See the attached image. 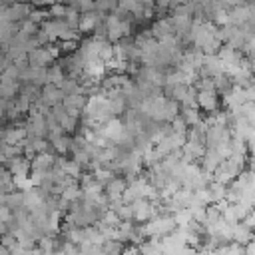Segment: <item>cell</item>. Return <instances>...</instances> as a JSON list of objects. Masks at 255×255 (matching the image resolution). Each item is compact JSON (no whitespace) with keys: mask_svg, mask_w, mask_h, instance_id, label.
Wrapping results in <instances>:
<instances>
[{"mask_svg":"<svg viewBox=\"0 0 255 255\" xmlns=\"http://www.w3.org/2000/svg\"><path fill=\"white\" fill-rule=\"evenodd\" d=\"M131 209H133V221L135 223H143V221H149L151 217H155L159 213L157 205L147 199V197H139L131 203Z\"/></svg>","mask_w":255,"mask_h":255,"instance_id":"cell-1","label":"cell"},{"mask_svg":"<svg viewBox=\"0 0 255 255\" xmlns=\"http://www.w3.org/2000/svg\"><path fill=\"white\" fill-rule=\"evenodd\" d=\"M199 76H209V78H217L221 74H225V64L217 54H205L201 68L197 70Z\"/></svg>","mask_w":255,"mask_h":255,"instance_id":"cell-2","label":"cell"},{"mask_svg":"<svg viewBox=\"0 0 255 255\" xmlns=\"http://www.w3.org/2000/svg\"><path fill=\"white\" fill-rule=\"evenodd\" d=\"M197 106L203 112H215L221 108V100L219 94L215 90H197Z\"/></svg>","mask_w":255,"mask_h":255,"instance_id":"cell-3","label":"cell"},{"mask_svg":"<svg viewBox=\"0 0 255 255\" xmlns=\"http://www.w3.org/2000/svg\"><path fill=\"white\" fill-rule=\"evenodd\" d=\"M54 60H56V56L50 52L48 44H46V46H38V48H34V50L28 52V62H30V66L48 68L50 64H54Z\"/></svg>","mask_w":255,"mask_h":255,"instance_id":"cell-4","label":"cell"},{"mask_svg":"<svg viewBox=\"0 0 255 255\" xmlns=\"http://www.w3.org/2000/svg\"><path fill=\"white\" fill-rule=\"evenodd\" d=\"M108 14H102V12H98V10H90V12H82L80 14V30L84 32V34H90V32H94L96 30V26L106 18Z\"/></svg>","mask_w":255,"mask_h":255,"instance_id":"cell-5","label":"cell"},{"mask_svg":"<svg viewBox=\"0 0 255 255\" xmlns=\"http://www.w3.org/2000/svg\"><path fill=\"white\" fill-rule=\"evenodd\" d=\"M64 90L60 88V86H56V84H52V82H48L46 86H42V96H40V100L46 104V106H54V104H60L62 100H64Z\"/></svg>","mask_w":255,"mask_h":255,"instance_id":"cell-6","label":"cell"},{"mask_svg":"<svg viewBox=\"0 0 255 255\" xmlns=\"http://www.w3.org/2000/svg\"><path fill=\"white\" fill-rule=\"evenodd\" d=\"M126 189H128V181H126L124 175H114V177L106 183V195H108V199L122 197Z\"/></svg>","mask_w":255,"mask_h":255,"instance_id":"cell-7","label":"cell"},{"mask_svg":"<svg viewBox=\"0 0 255 255\" xmlns=\"http://www.w3.org/2000/svg\"><path fill=\"white\" fill-rule=\"evenodd\" d=\"M229 14V24H235V26H243L245 22L251 20V12H249V4H241V6H231L227 10Z\"/></svg>","mask_w":255,"mask_h":255,"instance_id":"cell-8","label":"cell"},{"mask_svg":"<svg viewBox=\"0 0 255 255\" xmlns=\"http://www.w3.org/2000/svg\"><path fill=\"white\" fill-rule=\"evenodd\" d=\"M223 161V157L217 153V149L215 147H207L205 149V153L201 155V159H199V165H201V169H205V171H215L217 169V165Z\"/></svg>","mask_w":255,"mask_h":255,"instance_id":"cell-9","label":"cell"},{"mask_svg":"<svg viewBox=\"0 0 255 255\" xmlns=\"http://www.w3.org/2000/svg\"><path fill=\"white\" fill-rule=\"evenodd\" d=\"M28 133H26V128L24 126H8V128H4V131H2V141L0 143H20L24 137H26Z\"/></svg>","mask_w":255,"mask_h":255,"instance_id":"cell-10","label":"cell"},{"mask_svg":"<svg viewBox=\"0 0 255 255\" xmlns=\"http://www.w3.org/2000/svg\"><path fill=\"white\" fill-rule=\"evenodd\" d=\"M253 229L251 227H247V223L245 221H237V223H233V227H231V239L233 241H239V243H243V245H247L249 243V239L253 237Z\"/></svg>","mask_w":255,"mask_h":255,"instance_id":"cell-11","label":"cell"},{"mask_svg":"<svg viewBox=\"0 0 255 255\" xmlns=\"http://www.w3.org/2000/svg\"><path fill=\"white\" fill-rule=\"evenodd\" d=\"M151 32H153V36H155L157 40H165V38H169V36H175V30H173L169 18H159V20H155L153 26H151Z\"/></svg>","mask_w":255,"mask_h":255,"instance_id":"cell-12","label":"cell"},{"mask_svg":"<svg viewBox=\"0 0 255 255\" xmlns=\"http://www.w3.org/2000/svg\"><path fill=\"white\" fill-rule=\"evenodd\" d=\"M207 195H209V203H219L225 199V191H227V185L221 183V181H209L207 183Z\"/></svg>","mask_w":255,"mask_h":255,"instance_id":"cell-13","label":"cell"},{"mask_svg":"<svg viewBox=\"0 0 255 255\" xmlns=\"http://www.w3.org/2000/svg\"><path fill=\"white\" fill-rule=\"evenodd\" d=\"M18 92H20V82L18 80H6L0 86V98H4V100H14L18 96Z\"/></svg>","mask_w":255,"mask_h":255,"instance_id":"cell-14","label":"cell"},{"mask_svg":"<svg viewBox=\"0 0 255 255\" xmlns=\"http://www.w3.org/2000/svg\"><path fill=\"white\" fill-rule=\"evenodd\" d=\"M64 78H66V70L62 68V64H50L48 66V82L60 86L64 82Z\"/></svg>","mask_w":255,"mask_h":255,"instance_id":"cell-15","label":"cell"},{"mask_svg":"<svg viewBox=\"0 0 255 255\" xmlns=\"http://www.w3.org/2000/svg\"><path fill=\"white\" fill-rule=\"evenodd\" d=\"M179 114L183 116V120L187 122V126H195V124H199V122L203 120V116H201L199 108H181V112H179Z\"/></svg>","mask_w":255,"mask_h":255,"instance_id":"cell-16","label":"cell"},{"mask_svg":"<svg viewBox=\"0 0 255 255\" xmlns=\"http://www.w3.org/2000/svg\"><path fill=\"white\" fill-rule=\"evenodd\" d=\"M118 8V0H96V10L102 14H112Z\"/></svg>","mask_w":255,"mask_h":255,"instance_id":"cell-17","label":"cell"},{"mask_svg":"<svg viewBox=\"0 0 255 255\" xmlns=\"http://www.w3.org/2000/svg\"><path fill=\"white\" fill-rule=\"evenodd\" d=\"M48 12H50L52 18H64L66 12H68V4H66V2H54V4L48 8Z\"/></svg>","mask_w":255,"mask_h":255,"instance_id":"cell-18","label":"cell"},{"mask_svg":"<svg viewBox=\"0 0 255 255\" xmlns=\"http://www.w3.org/2000/svg\"><path fill=\"white\" fill-rule=\"evenodd\" d=\"M187 128H189V126H187V122L183 120L181 114H177V116L171 120V129H173V131H177V133H185Z\"/></svg>","mask_w":255,"mask_h":255,"instance_id":"cell-19","label":"cell"},{"mask_svg":"<svg viewBox=\"0 0 255 255\" xmlns=\"http://www.w3.org/2000/svg\"><path fill=\"white\" fill-rule=\"evenodd\" d=\"M10 219H12V207L0 203V221H10Z\"/></svg>","mask_w":255,"mask_h":255,"instance_id":"cell-20","label":"cell"},{"mask_svg":"<svg viewBox=\"0 0 255 255\" xmlns=\"http://www.w3.org/2000/svg\"><path fill=\"white\" fill-rule=\"evenodd\" d=\"M90 10H96V0H80V14Z\"/></svg>","mask_w":255,"mask_h":255,"instance_id":"cell-21","label":"cell"},{"mask_svg":"<svg viewBox=\"0 0 255 255\" xmlns=\"http://www.w3.org/2000/svg\"><path fill=\"white\" fill-rule=\"evenodd\" d=\"M245 223H247V227H251L253 231H255V205L249 209V213L245 215V219H243Z\"/></svg>","mask_w":255,"mask_h":255,"instance_id":"cell-22","label":"cell"},{"mask_svg":"<svg viewBox=\"0 0 255 255\" xmlns=\"http://www.w3.org/2000/svg\"><path fill=\"white\" fill-rule=\"evenodd\" d=\"M10 62H12V60H10L8 56H4V54H0V74L4 72V68H6V66H8Z\"/></svg>","mask_w":255,"mask_h":255,"instance_id":"cell-23","label":"cell"},{"mask_svg":"<svg viewBox=\"0 0 255 255\" xmlns=\"http://www.w3.org/2000/svg\"><path fill=\"white\" fill-rule=\"evenodd\" d=\"M58 0H32V6H52Z\"/></svg>","mask_w":255,"mask_h":255,"instance_id":"cell-24","label":"cell"},{"mask_svg":"<svg viewBox=\"0 0 255 255\" xmlns=\"http://www.w3.org/2000/svg\"><path fill=\"white\" fill-rule=\"evenodd\" d=\"M8 231V223L6 221H0V235H4Z\"/></svg>","mask_w":255,"mask_h":255,"instance_id":"cell-25","label":"cell"},{"mask_svg":"<svg viewBox=\"0 0 255 255\" xmlns=\"http://www.w3.org/2000/svg\"><path fill=\"white\" fill-rule=\"evenodd\" d=\"M2 131H4V129H0V141H2Z\"/></svg>","mask_w":255,"mask_h":255,"instance_id":"cell-26","label":"cell"},{"mask_svg":"<svg viewBox=\"0 0 255 255\" xmlns=\"http://www.w3.org/2000/svg\"><path fill=\"white\" fill-rule=\"evenodd\" d=\"M0 86H2V82H0Z\"/></svg>","mask_w":255,"mask_h":255,"instance_id":"cell-27","label":"cell"}]
</instances>
